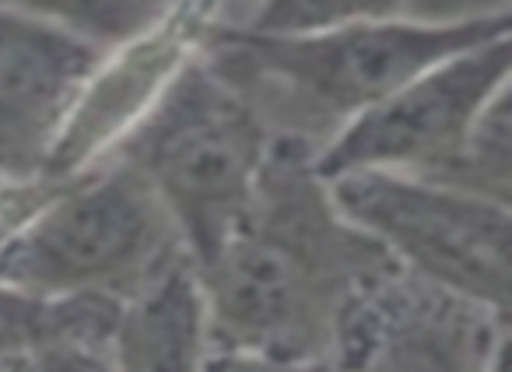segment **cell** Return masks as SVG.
Instances as JSON below:
<instances>
[{
  "label": "cell",
  "instance_id": "1",
  "mask_svg": "<svg viewBox=\"0 0 512 372\" xmlns=\"http://www.w3.org/2000/svg\"><path fill=\"white\" fill-rule=\"evenodd\" d=\"M393 264L341 208L313 144L278 137L246 218L197 267L214 351L327 358L348 302Z\"/></svg>",
  "mask_w": 512,
  "mask_h": 372
},
{
  "label": "cell",
  "instance_id": "2",
  "mask_svg": "<svg viewBox=\"0 0 512 372\" xmlns=\"http://www.w3.org/2000/svg\"><path fill=\"white\" fill-rule=\"evenodd\" d=\"M512 29V8L474 18H369L313 32L214 25L200 53L264 116L278 137L320 155L344 127L386 102L442 57Z\"/></svg>",
  "mask_w": 512,
  "mask_h": 372
},
{
  "label": "cell",
  "instance_id": "3",
  "mask_svg": "<svg viewBox=\"0 0 512 372\" xmlns=\"http://www.w3.org/2000/svg\"><path fill=\"white\" fill-rule=\"evenodd\" d=\"M274 141L253 102L197 50L109 155L141 172L186 257L204 267L246 218Z\"/></svg>",
  "mask_w": 512,
  "mask_h": 372
},
{
  "label": "cell",
  "instance_id": "4",
  "mask_svg": "<svg viewBox=\"0 0 512 372\" xmlns=\"http://www.w3.org/2000/svg\"><path fill=\"white\" fill-rule=\"evenodd\" d=\"M186 260L169 211L116 155L60 179L57 190L0 246V281L46 302L120 306Z\"/></svg>",
  "mask_w": 512,
  "mask_h": 372
},
{
  "label": "cell",
  "instance_id": "5",
  "mask_svg": "<svg viewBox=\"0 0 512 372\" xmlns=\"http://www.w3.org/2000/svg\"><path fill=\"white\" fill-rule=\"evenodd\" d=\"M341 208L404 267L512 323V204L456 179L348 172Z\"/></svg>",
  "mask_w": 512,
  "mask_h": 372
},
{
  "label": "cell",
  "instance_id": "6",
  "mask_svg": "<svg viewBox=\"0 0 512 372\" xmlns=\"http://www.w3.org/2000/svg\"><path fill=\"white\" fill-rule=\"evenodd\" d=\"M512 85V29L442 57L344 127L316 165L327 179L348 172H400L446 179L467 162Z\"/></svg>",
  "mask_w": 512,
  "mask_h": 372
},
{
  "label": "cell",
  "instance_id": "7",
  "mask_svg": "<svg viewBox=\"0 0 512 372\" xmlns=\"http://www.w3.org/2000/svg\"><path fill=\"white\" fill-rule=\"evenodd\" d=\"M502 323L397 260L348 302L330 341L337 372H488Z\"/></svg>",
  "mask_w": 512,
  "mask_h": 372
},
{
  "label": "cell",
  "instance_id": "8",
  "mask_svg": "<svg viewBox=\"0 0 512 372\" xmlns=\"http://www.w3.org/2000/svg\"><path fill=\"white\" fill-rule=\"evenodd\" d=\"M109 50L0 4V179H50V165Z\"/></svg>",
  "mask_w": 512,
  "mask_h": 372
},
{
  "label": "cell",
  "instance_id": "9",
  "mask_svg": "<svg viewBox=\"0 0 512 372\" xmlns=\"http://www.w3.org/2000/svg\"><path fill=\"white\" fill-rule=\"evenodd\" d=\"M214 337L193 260H179L116 306L113 372H211Z\"/></svg>",
  "mask_w": 512,
  "mask_h": 372
},
{
  "label": "cell",
  "instance_id": "10",
  "mask_svg": "<svg viewBox=\"0 0 512 372\" xmlns=\"http://www.w3.org/2000/svg\"><path fill=\"white\" fill-rule=\"evenodd\" d=\"M0 4L60 25L102 50H120L158 29L186 0H0Z\"/></svg>",
  "mask_w": 512,
  "mask_h": 372
},
{
  "label": "cell",
  "instance_id": "11",
  "mask_svg": "<svg viewBox=\"0 0 512 372\" xmlns=\"http://www.w3.org/2000/svg\"><path fill=\"white\" fill-rule=\"evenodd\" d=\"M116 306L99 299L46 302L0 281V358H15L43 341L78 330H109Z\"/></svg>",
  "mask_w": 512,
  "mask_h": 372
},
{
  "label": "cell",
  "instance_id": "12",
  "mask_svg": "<svg viewBox=\"0 0 512 372\" xmlns=\"http://www.w3.org/2000/svg\"><path fill=\"white\" fill-rule=\"evenodd\" d=\"M414 0H260L242 29L256 32H313L327 25L411 15Z\"/></svg>",
  "mask_w": 512,
  "mask_h": 372
},
{
  "label": "cell",
  "instance_id": "13",
  "mask_svg": "<svg viewBox=\"0 0 512 372\" xmlns=\"http://www.w3.org/2000/svg\"><path fill=\"white\" fill-rule=\"evenodd\" d=\"M449 179L512 204V120H488L467 162Z\"/></svg>",
  "mask_w": 512,
  "mask_h": 372
},
{
  "label": "cell",
  "instance_id": "14",
  "mask_svg": "<svg viewBox=\"0 0 512 372\" xmlns=\"http://www.w3.org/2000/svg\"><path fill=\"white\" fill-rule=\"evenodd\" d=\"M15 372H113L109 330H78L36 344L15 358Z\"/></svg>",
  "mask_w": 512,
  "mask_h": 372
},
{
  "label": "cell",
  "instance_id": "15",
  "mask_svg": "<svg viewBox=\"0 0 512 372\" xmlns=\"http://www.w3.org/2000/svg\"><path fill=\"white\" fill-rule=\"evenodd\" d=\"M60 179H0V246L57 190Z\"/></svg>",
  "mask_w": 512,
  "mask_h": 372
},
{
  "label": "cell",
  "instance_id": "16",
  "mask_svg": "<svg viewBox=\"0 0 512 372\" xmlns=\"http://www.w3.org/2000/svg\"><path fill=\"white\" fill-rule=\"evenodd\" d=\"M211 372H337L330 358H271L242 355V351H214Z\"/></svg>",
  "mask_w": 512,
  "mask_h": 372
},
{
  "label": "cell",
  "instance_id": "17",
  "mask_svg": "<svg viewBox=\"0 0 512 372\" xmlns=\"http://www.w3.org/2000/svg\"><path fill=\"white\" fill-rule=\"evenodd\" d=\"M512 0H414L411 15L421 18H474L491 11H509Z\"/></svg>",
  "mask_w": 512,
  "mask_h": 372
},
{
  "label": "cell",
  "instance_id": "18",
  "mask_svg": "<svg viewBox=\"0 0 512 372\" xmlns=\"http://www.w3.org/2000/svg\"><path fill=\"white\" fill-rule=\"evenodd\" d=\"M204 8L211 11L214 25L242 29V25L253 18V11L260 8V0H204Z\"/></svg>",
  "mask_w": 512,
  "mask_h": 372
},
{
  "label": "cell",
  "instance_id": "19",
  "mask_svg": "<svg viewBox=\"0 0 512 372\" xmlns=\"http://www.w3.org/2000/svg\"><path fill=\"white\" fill-rule=\"evenodd\" d=\"M488 372H512V323H502V330H498Z\"/></svg>",
  "mask_w": 512,
  "mask_h": 372
},
{
  "label": "cell",
  "instance_id": "20",
  "mask_svg": "<svg viewBox=\"0 0 512 372\" xmlns=\"http://www.w3.org/2000/svg\"><path fill=\"white\" fill-rule=\"evenodd\" d=\"M491 120H512V85H509V92L498 99V106H495V113H491Z\"/></svg>",
  "mask_w": 512,
  "mask_h": 372
},
{
  "label": "cell",
  "instance_id": "21",
  "mask_svg": "<svg viewBox=\"0 0 512 372\" xmlns=\"http://www.w3.org/2000/svg\"><path fill=\"white\" fill-rule=\"evenodd\" d=\"M15 358H0V372H15Z\"/></svg>",
  "mask_w": 512,
  "mask_h": 372
}]
</instances>
